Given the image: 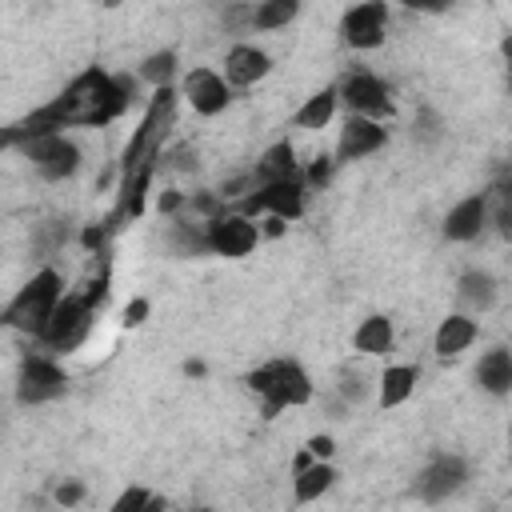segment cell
Wrapping results in <instances>:
<instances>
[{
  "label": "cell",
  "mask_w": 512,
  "mask_h": 512,
  "mask_svg": "<svg viewBox=\"0 0 512 512\" xmlns=\"http://www.w3.org/2000/svg\"><path fill=\"white\" fill-rule=\"evenodd\" d=\"M140 96V76L108 72L100 64L76 72L48 104L32 108L24 120L0 128V152L16 148L32 132H68V128H108L116 124Z\"/></svg>",
  "instance_id": "obj_1"
},
{
  "label": "cell",
  "mask_w": 512,
  "mask_h": 512,
  "mask_svg": "<svg viewBox=\"0 0 512 512\" xmlns=\"http://www.w3.org/2000/svg\"><path fill=\"white\" fill-rule=\"evenodd\" d=\"M176 104H180L176 84L152 88V96L144 104V116H140L136 132L128 136V144L120 152V192H116V208H112V220H108L112 232L124 220H136L144 212V200H148V188H152V172L160 168L164 136H168L172 120H176Z\"/></svg>",
  "instance_id": "obj_2"
},
{
  "label": "cell",
  "mask_w": 512,
  "mask_h": 512,
  "mask_svg": "<svg viewBox=\"0 0 512 512\" xmlns=\"http://www.w3.org/2000/svg\"><path fill=\"white\" fill-rule=\"evenodd\" d=\"M248 392L260 400V416L264 420H276L284 408H304L312 404L316 396V384L308 376V368L292 356H276V360H264L260 368H252L244 376Z\"/></svg>",
  "instance_id": "obj_3"
},
{
  "label": "cell",
  "mask_w": 512,
  "mask_h": 512,
  "mask_svg": "<svg viewBox=\"0 0 512 512\" xmlns=\"http://www.w3.org/2000/svg\"><path fill=\"white\" fill-rule=\"evenodd\" d=\"M60 296H64V276H60V268H52V264L36 268V272L16 288V296L0 308V328L36 340L40 328L48 324V316H52V308H56Z\"/></svg>",
  "instance_id": "obj_4"
},
{
  "label": "cell",
  "mask_w": 512,
  "mask_h": 512,
  "mask_svg": "<svg viewBox=\"0 0 512 512\" xmlns=\"http://www.w3.org/2000/svg\"><path fill=\"white\" fill-rule=\"evenodd\" d=\"M96 312H100V308H96V304H88V296H84V292H64V296L56 300V308H52L48 324L40 328L36 344H40L44 352H52V356H68V352H76V348L92 336Z\"/></svg>",
  "instance_id": "obj_5"
},
{
  "label": "cell",
  "mask_w": 512,
  "mask_h": 512,
  "mask_svg": "<svg viewBox=\"0 0 512 512\" xmlns=\"http://www.w3.org/2000/svg\"><path fill=\"white\" fill-rule=\"evenodd\" d=\"M16 152H20V156L36 168V176L48 180V184L72 180V176L80 172V164H84V152H80V144H76L68 132H32V136H24V140L16 144Z\"/></svg>",
  "instance_id": "obj_6"
},
{
  "label": "cell",
  "mask_w": 512,
  "mask_h": 512,
  "mask_svg": "<svg viewBox=\"0 0 512 512\" xmlns=\"http://www.w3.org/2000/svg\"><path fill=\"white\" fill-rule=\"evenodd\" d=\"M68 392V372L64 364L52 356V352H24L20 356V368H16V384H12V396L20 408H40V404H52Z\"/></svg>",
  "instance_id": "obj_7"
},
{
  "label": "cell",
  "mask_w": 512,
  "mask_h": 512,
  "mask_svg": "<svg viewBox=\"0 0 512 512\" xmlns=\"http://www.w3.org/2000/svg\"><path fill=\"white\" fill-rule=\"evenodd\" d=\"M236 208L244 212V216H280V220H300L304 216V208H308V188H304V180L300 176H284V180H260V184H252L240 200H236Z\"/></svg>",
  "instance_id": "obj_8"
},
{
  "label": "cell",
  "mask_w": 512,
  "mask_h": 512,
  "mask_svg": "<svg viewBox=\"0 0 512 512\" xmlns=\"http://www.w3.org/2000/svg\"><path fill=\"white\" fill-rule=\"evenodd\" d=\"M336 100H340L344 112H352V116H372V120H384V124L396 116L392 88H388L376 72H368V68L344 72L340 84H336Z\"/></svg>",
  "instance_id": "obj_9"
},
{
  "label": "cell",
  "mask_w": 512,
  "mask_h": 512,
  "mask_svg": "<svg viewBox=\"0 0 512 512\" xmlns=\"http://www.w3.org/2000/svg\"><path fill=\"white\" fill-rule=\"evenodd\" d=\"M204 240H208V256H224V260H244L256 252L260 244V228L252 216H244L240 208H220L216 216L204 220Z\"/></svg>",
  "instance_id": "obj_10"
},
{
  "label": "cell",
  "mask_w": 512,
  "mask_h": 512,
  "mask_svg": "<svg viewBox=\"0 0 512 512\" xmlns=\"http://www.w3.org/2000/svg\"><path fill=\"white\" fill-rule=\"evenodd\" d=\"M388 28H392L388 0H360L340 16V44L352 52H376L388 40Z\"/></svg>",
  "instance_id": "obj_11"
},
{
  "label": "cell",
  "mask_w": 512,
  "mask_h": 512,
  "mask_svg": "<svg viewBox=\"0 0 512 512\" xmlns=\"http://www.w3.org/2000/svg\"><path fill=\"white\" fill-rule=\"evenodd\" d=\"M176 92H180V100H184L196 116H204V120H212V116L228 112V108H232V100H236V88H232L216 68H204V64H200V68L180 72Z\"/></svg>",
  "instance_id": "obj_12"
},
{
  "label": "cell",
  "mask_w": 512,
  "mask_h": 512,
  "mask_svg": "<svg viewBox=\"0 0 512 512\" xmlns=\"http://www.w3.org/2000/svg\"><path fill=\"white\" fill-rule=\"evenodd\" d=\"M468 484V460L456 452H436L420 472H416V496L424 504H444Z\"/></svg>",
  "instance_id": "obj_13"
},
{
  "label": "cell",
  "mask_w": 512,
  "mask_h": 512,
  "mask_svg": "<svg viewBox=\"0 0 512 512\" xmlns=\"http://www.w3.org/2000/svg\"><path fill=\"white\" fill-rule=\"evenodd\" d=\"M388 144V128H384V120H372V116H344V124H340V136H336V152H332V160H336V168L340 164H356V160H368V156H376L380 148Z\"/></svg>",
  "instance_id": "obj_14"
},
{
  "label": "cell",
  "mask_w": 512,
  "mask_h": 512,
  "mask_svg": "<svg viewBox=\"0 0 512 512\" xmlns=\"http://www.w3.org/2000/svg\"><path fill=\"white\" fill-rule=\"evenodd\" d=\"M484 228H488V192H468L440 220V236L452 244H472L484 236Z\"/></svg>",
  "instance_id": "obj_15"
},
{
  "label": "cell",
  "mask_w": 512,
  "mask_h": 512,
  "mask_svg": "<svg viewBox=\"0 0 512 512\" xmlns=\"http://www.w3.org/2000/svg\"><path fill=\"white\" fill-rule=\"evenodd\" d=\"M272 72V56L260 48V44H248V40H236L228 52H224V80L232 88H252L260 84L264 76Z\"/></svg>",
  "instance_id": "obj_16"
},
{
  "label": "cell",
  "mask_w": 512,
  "mask_h": 512,
  "mask_svg": "<svg viewBox=\"0 0 512 512\" xmlns=\"http://www.w3.org/2000/svg\"><path fill=\"white\" fill-rule=\"evenodd\" d=\"M480 340V324L468 316V312H448L436 332H432V352L436 360H456L460 352H468L472 344Z\"/></svg>",
  "instance_id": "obj_17"
},
{
  "label": "cell",
  "mask_w": 512,
  "mask_h": 512,
  "mask_svg": "<svg viewBox=\"0 0 512 512\" xmlns=\"http://www.w3.org/2000/svg\"><path fill=\"white\" fill-rule=\"evenodd\" d=\"M472 380H476L480 392H488L496 400L512 396V352L504 344H492L488 352H480V360L472 368Z\"/></svg>",
  "instance_id": "obj_18"
},
{
  "label": "cell",
  "mask_w": 512,
  "mask_h": 512,
  "mask_svg": "<svg viewBox=\"0 0 512 512\" xmlns=\"http://www.w3.org/2000/svg\"><path fill=\"white\" fill-rule=\"evenodd\" d=\"M416 384H420V368H416V364H388V368L376 376V404H380L384 412L404 408V404L416 396Z\"/></svg>",
  "instance_id": "obj_19"
},
{
  "label": "cell",
  "mask_w": 512,
  "mask_h": 512,
  "mask_svg": "<svg viewBox=\"0 0 512 512\" xmlns=\"http://www.w3.org/2000/svg\"><path fill=\"white\" fill-rule=\"evenodd\" d=\"M456 300L468 308V316H484V312L496 308V300H500V284H496L492 272H484V268H468V272H460V280H456Z\"/></svg>",
  "instance_id": "obj_20"
},
{
  "label": "cell",
  "mask_w": 512,
  "mask_h": 512,
  "mask_svg": "<svg viewBox=\"0 0 512 512\" xmlns=\"http://www.w3.org/2000/svg\"><path fill=\"white\" fill-rule=\"evenodd\" d=\"M336 112H340L336 84L316 88V92H312V96L292 112V128H300V132H320V128H328V124L336 120Z\"/></svg>",
  "instance_id": "obj_21"
},
{
  "label": "cell",
  "mask_w": 512,
  "mask_h": 512,
  "mask_svg": "<svg viewBox=\"0 0 512 512\" xmlns=\"http://www.w3.org/2000/svg\"><path fill=\"white\" fill-rule=\"evenodd\" d=\"M392 344H396V328H392V320L384 312H372L352 328V348L360 356H388Z\"/></svg>",
  "instance_id": "obj_22"
},
{
  "label": "cell",
  "mask_w": 512,
  "mask_h": 512,
  "mask_svg": "<svg viewBox=\"0 0 512 512\" xmlns=\"http://www.w3.org/2000/svg\"><path fill=\"white\" fill-rule=\"evenodd\" d=\"M340 480V472L332 468V460H312L300 472H292V500L296 504H312L324 492H332V484Z\"/></svg>",
  "instance_id": "obj_23"
},
{
  "label": "cell",
  "mask_w": 512,
  "mask_h": 512,
  "mask_svg": "<svg viewBox=\"0 0 512 512\" xmlns=\"http://www.w3.org/2000/svg\"><path fill=\"white\" fill-rule=\"evenodd\" d=\"M168 248L176 256H208V240H204V220L192 212H176L168 216Z\"/></svg>",
  "instance_id": "obj_24"
},
{
  "label": "cell",
  "mask_w": 512,
  "mask_h": 512,
  "mask_svg": "<svg viewBox=\"0 0 512 512\" xmlns=\"http://www.w3.org/2000/svg\"><path fill=\"white\" fill-rule=\"evenodd\" d=\"M304 0H252L248 8V32H280L300 16Z\"/></svg>",
  "instance_id": "obj_25"
},
{
  "label": "cell",
  "mask_w": 512,
  "mask_h": 512,
  "mask_svg": "<svg viewBox=\"0 0 512 512\" xmlns=\"http://www.w3.org/2000/svg\"><path fill=\"white\" fill-rule=\"evenodd\" d=\"M284 176H300V160H296V148L288 140H276L260 152L256 168H252V180H284Z\"/></svg>",
  "instance_id": "obj_26"
},
{
  "label": "cell",
  "mask_w": 512,
  "mask_h": 512,
  "mask_svg": "<svg viewBox=\"0 0 512 512\" xmlns=\"http://www.w3.org/2000/svg\"><path fill=\"white\" fill-rule=\"evenodd\" d=\"M136 76H140V84H148V88L176 84V80H180V56H176V48H156V52H148V56L136 64Z\"/></svg>",
  "instance_id": "obj_27"
},
{
  "label": "cell",
  "mask_w": 512,
  "mask_h": 512,
  "mask_svg": "<svg viewBox=\"0 0 512 512\" xmlns=\"http://www.w3.org/2000/svg\"><path fill=\"white\" fill-rule=\"evenodd\" d=\"M408 136H412V144H420V148H436L444 136H448V124H444V116L436 112V108H420L416 112V120H412V128H408Z\"/></svg>",
  "instance_id": "obj_28"
},
{
  "label": "cell",
  "mask_w": 512,
  "mask_h": 512,
  "mask_svg": "<svg viewBox=\"0 0 512 512\" xmlns=\"http://www.w3.org/2000/svg\"><path fill=\"white\" fill-rule=\"evenodd\" d=\"M64 244H68V220H44V224H36V232H32V252H36L40 260H52Z\"/></svg>",
  "instance_id": "obj_29"
},
{
  "label": "cell",
  "mask_w": 512,
  "mask_h": 512,
  "mask_svg": "<svg viewBox=\"0 0 512 512\" xmlns=\"http://www.w3.org/2000/svg\"><path fill=\"white\" fill-rule=\"evenodd\" d=\"M336 396H340L348 408H356V404L368 396V376L356 372V368H340V376H336Z\"/></svg>",
  "instance_id": "obj_30"
},
{
  "label": "cell",
  "mask_w": 512,
  "mask_h": 512,
  "mask_svg": "<svg viewBox=\"0 0 512 512\" xmlns=\"http://www.w3.org/2000/svg\"><path fill=\"white\" fill-rule=\"evenodd\" d=\"M168 500L148 492V488H124L116 500H112V512H144V508H164Z\"/></svg>",
  "instance_id": "obj_31"
},
{
  "label": "cell",
  "mask_w": 512,
  "mask_h": 512,
  "mask_svg": "<svg viewBox=\"0 0 512 512\" xmlns=\"http://www.w3.org/2000/svg\"><path fill=\"white\" fill-rule=\"evenodd\" d=\"M248 8H252V0H220L224 32H248Z\"/></svg>",
  "instance_id": "obj_32"
},
{
  "label": "cell",
  "mask_w": 512,
  "mask_h": 512,
  "mask_svg": "<svg viewBox=\"0 0 512 512\" xmlns=\"http://www.w3.org/2000/svg\"><path fill=\"white\" fill-rule=\"evenodd\" d=\"M332 176H336V160L332 156H316L304 172H300V180H304V188L312 192V188H328L332 184Z\"/></svg>",
  "instance_id": "obj_33"
},
{
  "label": "cell",
  "mask_w": 512,
  "mask_h": 512,
  "mask_svg": "<svg viewBox=\"0 0 512 512\" xmlns=\"http://www.w3.org/2000/svg\"><path fill=\"white\" fill-rule=\"evenodd\" d=\"M84 492H88L84 480H60V484L52 488V500H56L60 508H76V504L84 500Z\"/></svg>",
  "instance_id": "obj_34"
},
{
  "label": "cell",
  "mask_w": 512,
  "mask_h": 512,
  "mask_svg": "<svg viewBox=\"0 0 512 512\" xmlns=\"http://www.w3.org/2000/svg\"><path fill=\"white\" fill-rule=\"evenodd\" d=\"M160 164H164V168H176V172H192V168H196V148L180 144V148H172V152H160Z\"/></svg>",
  "instance_id": "obj_35"
},
{
  "label": "cell",
  "mask_w": 512,
  "mask_h": 512,
  "mask_svg": "<svg viewBox=\"0 0 512 512\" xmlns=\"http://www.w3.org/2000/svg\"><path fill=\"white\" fill-rule=\"evenodd\" d=\"M460 0H400V8L408 12H420V16H440V12H452Z\"/></svg>",
  "instance_id": "obj_36"
},
{
  "label": "cell",
  "mask_w": 512,
  "mask_h": 512,
  "mask_svg": "<svg viewBox=\"0 0 512 512\" xmlns=\"http://www.w3.org/2000/svg\"><path fill=\"white\" fill-rule=\"evenodd\" d=\"M148 312H152L148 296H132V300L124 304V328H140V324L148 320Z\"/></svg>",
  "instance_id": "obj_37"
},
{
  "label": "cell",
  "mask_w": 512,
  "mask_h": 512,
  "mask_svg": "<svg viewBox=\"0 0 512 512\" xmlns=\"http://www.w3.org/2000/svg\"><path fill=\"white\" fill-rule=\"evenodd\" d=\"M184 196H188V192H180V188H164V192L156 196V212H160V216L184 212Z\"/></svg>",
  "instance_id": "obj_38"
},
{
  "label": "cell",
  "mask_w": 512,
  "mask_h": 512,
  "mask_svg": "<svg viewBox=\"0 0 512 512\" xmlns=\"http://www.w3.org/2000/svg\"><path fill=\"white\" fill-rule=\"evenodd\" d=\"M256 228H260V240H276V236L288 232V220H280V216H256Z\"/></svg>",
  "instance_id": "obj_39"
},
{
  "label": "cell",
  "mask_w": 512,
  "mask_h": 512,
  "mask_svg": "<svg viewBox=\"0 0 512 512\" xmlns=\"http://www.w3.org/2000/svg\"><path fill=\"white\" fill-rule=\"evenodd\" d=\"M316 460H332V452H336V440L328 436V432H320V436H308V444H304Z\"/></svg>",
  "instance_id": "obj_40"
},
{
  "label": "cell",
  "mask_w": 512,
  "mask_h": 512,
  "mask_svg": "<svg viewBox=\"0 0 512 512\" xmlns=\"http://www.w3.org/2000/svg\"><path fill=\"white\" fill-rule=\"evenodd\" d=\"M108 232H112L108 224H96V228H84V232H80V244H84V248L92 252V248H100V244L108 240Z\"/></svg>",
  "instance_id": "obj_41"
},
{
  "label": "cell",
  "mask_w": 512,
  "mask_h": 512,
  "mask_svg": "<svg viewBox=\"0 0 512 512\" xmlns=\"http://www.w3.org/2000/svg\"><path fill=\"white\" fill-rule=\"evenodd\" d=\"M184 376H204V364L200 360H184Z\"/></svg>",
  "instance_id": "obj_42"
},
{
  "label": "cell",
  "mask_w": 512,
  "mask_h": 512,
  "mask_svg": "<svg viewBox=\"0 0 512 512\" xmlns=\"http://www.w3.org/2000/svg\"><path fill=\"white\" fill-rule=\"evenodd\" d=\"M104 4H108V8H112V4H120V0H104Z\"/></svg>",
  "instance_id": "obj_43"
}]
</instances>
